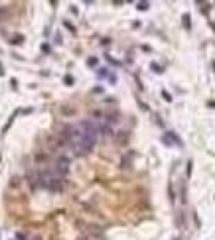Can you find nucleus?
Segmentation results:
<instances>
[{
	"label": "nucleus",
	"mask_w": 215,
	"mask_h": 240,
	"mask_svg": "<svg viewBox=\"0 0 215 240\" xmlns=\"http://www.w3.org/2000/svg\"><path fill=\"white\" fill-rule=\"evenodd\" d=\"M69 164H71V162H69V158L59 155V158H57V162H55V165H53V169H55L61 177H65V175L69 173Z\"/></svg>",
	"instance_id": "f03ea898"
},
{
	"label": "nucleus",
	"mask_w": 215,
	"mask_h": 240,
	"mask_svg": "<svg viewBox=\"0 0 215 240\" xmlns=\"http://www.w3.org/2000/svg\"><path fill=\"white\" fill-rule=\"evenodd\" d=\"M138 10H148V2H138Z\"/></svg>",
	"instance_id": "39448f33"
},
{
	"label": "nucleus",
	"mask_w": 215,
	"mask_h": 240,
	"mask_svg": "<svg viewBox=\"0 0 215 240\" xmlns=\"http://www.w3.org/2000/svg\"><path fill=\"white\" fill-rule=\"evenodd\" d=\"M126 140H128V134L126 132H121V136H116V142L118 144H125Z\"/></svg>",
	"instance_id": "7ed1b4c3"
},
{
	"label": "nucleus",
	"mask_w": 215,
	"mask_h": 240,
	"mask_svg": "<svg viewBox=\"0 0 215 240\" xmlns=\"http://www.w3.org/2000/svg\"><path fill=\"white\" fill-rule=\"evenodd\" d=\"M38 181H40V187H45L49 191H61L63 185H65V177H61L53 167L40 169L38 171Z\"/></svg>",
	"instance_id": "f257e3e1"
},
{
	"label": "nucleus",
	"mask_w": 215,
	"mask_h": 240,
	"mask_svg": "<svg viewBox=\"0 0 215 240\" xmlns=\"http://www.w3.org/2000/svg\"><path fill=\"white\" fill-rule=\"evenodd\" d=\"M22 40H24L22 35H14V38H12L10 42H12V44H22Z\"/></svg>",
	"instance_id": "20e7f679"
},
{
	"label": "nucleus",
	"mask_w": 215,
	"mask_h": 240,
	"mask_svg": "<svg viewBox=\"0 0 215 240\" xmlns=\"http://www.w3.org/2000/svg\"><path fill=\"white\" fill-rule=\"evenodd\" d=\"M65 83H67V85H71V83H73V77L67 75V77H65Z\"/></svg>",
	"instance_id": "9d476101"
},
{
	"label": "nucleus",
	"mask_w": 215,
	"mask_h": 240,
	"mask_svg": "<svg viewBox=\"0 0 215 240\" xmlns=\"http://www.w3.org/2000/svg\"><path fill=\"white\" fill-rule=\"evenodd\" d=\"M30 240H42V238H40V236H34V238H30Z\"/></svg>",
	"instance_id": "f8f14e48"
},
{
	"label": "nucleus",
	"mask_w": 215,
	"mask_h": 240,
	"mask_svg": "<svg viewBox=\"0 0 215 240\" xmlns=\"http://www.w3.org/2000/svg\"><path fill=\"white\" fill-rule=\"evenodd\" d=\"M79 240H87V238H79Z\"/></svg>",
	"instance_id": "ddd939ff"
},
{
	"label": "nucleus",
	"mask_w": 215,
	"mask_h": 240,
	"mask_svg": "<svg viewBox=\"0 0 215 240\" xmlns=\"http://www.w3.org/2000/svg\"><path fill=\"white\" fill-rule=\"evenodd\" d=\"M42 51H45V53H47V51H49V45L44 44V45H42Z\"/></svg>",
	"instance_id": "1a4fd4ad"
},
{
	"label": "nucleus",
	"mask_w": 215,
	"mask_h": 240,
	"mask_svg": "<svg viewBox=\"0 0 215 240\" xmlns=\"http://www.w3.org/2000/svg\"><path fill=\"white\" fill-rule=\"evenodd\" d=\"M87 65H97V59H95V57H89V59H87Z\"/></svg>",
	"instance_id": "0eeeda50"
},
{
	"label": "nucleus",
	"mask_w": 215,
	"mask_h": 240,
	"mask_svg": "<svg viewBox=\"0 0 215 240\" xmlns=\"http://www.w3.org/2000/svg\"><path fill=\"white\" fill-rule=\"evenodd\" d=\"M152 69H154V71H156V73H162V69H160V67L156 65V63H154V65H152Z\"/></svg>",
	"instance_id": "9b49d317"
},
{
	"label": "nucleus",
	"mask_w": 215,
	"mask_h": 240,
	"mask_svg": "<svg viewBox=\"0 0 215 240\" xmlns=\"http://www.w3.org/2000/svg\"><path fill=\"white\" fill-rule=\"evenodd\" d=\"M65 28H67L69 32H73V33H75V28H73V26H71V22H65Z\"/></svg>",
	"instance_id": "6e6552de"
},
{
	"label": "nucleus",
	"mask_w": 215,
	"mask_h": 240,
	"mask_svg": "<svg viewBox=\"0 0 215 240\" xmlns=\"http://www.w3.org/2000/svg\"><path fill=\"white\" fill-rule=\"evenodd\" d=\"M184 26L190 28V16H188V14H184Z\"/></svg>",
	"instance_id": "423d86ee"
}]
</instances>
